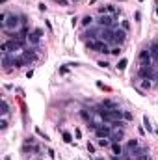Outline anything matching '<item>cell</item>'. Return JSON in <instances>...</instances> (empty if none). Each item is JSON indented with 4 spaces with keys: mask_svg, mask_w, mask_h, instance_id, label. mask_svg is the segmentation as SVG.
I'll return each instance as SVG.
<instances>
[{
    "mask_svg": "<svg viewBox=\"0 0 158 160\" xmlns=\"http://www.w3.org/2000/svg\"><path fill=\"white\" fill-rule=\"evenodd\" d=\"M103 106L108 108V110H115V108H119V104H117L115 101H110V99H106V101L103 102Z\"/></svg>",
    "mask_w": 158,
    "mask_h": 160,
    "instance_id": "9c48e42d",
    "label": "cell"
},
{
    "mask_svg": "<svg viewBox=\"0 0 158 160\" xmlns=\"http://www.w3.org/2000/svg\"><path fill=\"white\" fill-rule=\"evenodd\" d=\"M99 145H100V147H106V145H110L108 138H100V140H99Z\"/></svg>",
    "mask_w": 158,
    "mask_h": 160,
    "instance_id": "7402d4cb",
    "label": "cell"
},
{
    "mask_svg": "<svg viewBox=\"0 0 158 160\" xmlns=\"http://www.w3.org/2000/svg\"><path fill=\"white\" fill-rule=\"evenodd\" d=\"M121 52H123V51H121V47H119V45H117V47H114V48L110 51V54H114V56H119Z\"/></svg>",
    "mask_w": 158,
    "mask_h": 160,
    "instance_id": "44dd1931",
    "label": "cell"
},
{
    "mask_svg": "<svg viewBox=\"0 0 158 160\" xmlns=\"http://www.w3.org/2000/svg\"><path fill=\"white\" fill-rule=\"evenodd\" d=\"M0 2H2V4H4V2H8V0H0Z\"/></svg>",
    "mask_w": 158,
    "mask_h": 160,
    "instance_id": "836d02e7",
    "label": "cell"
},
{
    "mask_svg": "<svg viewBox=\"0 0 158 160\" xmlns=\"http://www.w3.org/2000/svg\"><path fill=\"white\" fill-rule=\"evenodd\" d=\"M88 151H89L91 154H93V153H95V145H91V143H88Z\"/></svg>",
    "mask_w": 158,
    "mask_h": 160,
    "instance_id": "4dcf8cb0",
    "label": "cell"
},
{
    "mask_svg": "<svg viewBox=\"0 0 158 160\" xmlns=\"http://www.w3.org/2000/svg\"><path fill=\"white\" fill-rule=\"evenodd\" d=\"M2 65H4V69H9V65H13V60L9 58L8 52H2Z\"/></svg>",
    "mask_w": 158,
    "mask_h": 160,
    "instance_id": "ba28073f",
    "label": "cell"
},
{
    "mask_svg": "<svg viewBox=\"0 0 158 160\" xmlns=\"http://www.w3.org/2000/svg\"><path fill=\"white\" fill-rule=\"evenodd\" d=\"M126 65H129V60H126V58H121L119 63H117V69H119V71H125Z\"/></svg>",
    "mask_w": 158,
    "mask_h": 160,
    "instance_id": "9a60e30c",
    "label": "cell"
},
{
    "mask_svg": "<svg viewBox=\"0 0 158 160\" xmlns=\"http://www.w3.org/2000/svg\"><path fill=\"white\" fill-rule=\"evenodd\" d=\"M99 24H100L103 28H112V26H114V17H112V15H108V13H106V15H100V17H99Z\"/></svg>",
    "mask_w": 158,
    "mask_h": 160,
    "instance_id": "5b68a950",
    "label": "cell"
},
{
    "mask_svg": "<svg viewBox=\"0 0 158 160\" xmlns=\"http://www.w3.org/2000/svg\"><path fill=\"white\" fill-rule=\"evenodd\" d=\"M28 43H30V45H37V43H39V36H37L35 32H32V34L28 36Z\"/></svg>",
    "mask_w": 158,
    "mask_h": 160,
    "instance_id": "8fae6325",
    "label": "cell"
},
{
    "mask_svg": "<svg viewBox=\"0 0 158 160\" xmlns=\"http://www.w3.org/2000/svg\"><path fill=\"white\" fill-rule=\"evenodd\" d=\"M60 6H69V0H58Z\"/></svg>",
    "mask_w": 158,
    "mask_h": 160,
    "instance_id": "f546056e",
    "label": "cell"
},
{
    "mask_svg": "<svg viewBox=\"0 0 158 160\" xmlns=\"http://www.w3.org/2000/svg\"><path fill=\"white\" fill-rule=\"evenodd\" d=\"M99 67H103V69H106V67H108V62H99Z\"/></svg>",
    "mask_w": 158,
    "mask_h": 160,
    "instance_id": "1f68e13d",
    "label": "cell"
},
{
    "mask_svg": "<svg viewBox=\"0 0 158 160\" xmlns=\"http://www.w3.org/2000/svg\"><path fill=\"white\" fill-rule=\"evenodd\" d=\"M91 22H93V17H91V15H86V17L82 19V24H84V26H89Z\"/></svg>",
    "mask_w": 158,
    "mask_h": 160,
    "instance_id": "ac0fdd59",
    "label": "cell"
},
{
    "mask_svg": "<svg viewBox=\"0 0 158 160\" xmlns=\"http://www.w3.org/2000/svg\"><path fill=\"white\" fill-rule=\"evenodd\" d=\"M22 58L26 60V63H32V62H35V60H37V52H35L34 48H28V51H24Z\"/></svg>",
    "mask_w": 158,
    "mask_h": 160,
    "instance_id": "8992f818",
    "label": "cell"
},
{
    "mask_svg": "<svg viewBox=\"0 0 158 160\" xmlns=\"http://www.w3.org/2000/svg\"><path fill=\"white\" fill-rule=\"evenodd\" d=\"M74 138H82V131H80V128H74Z\"/></svg>",
    "mask_w": 158,
    "mask_h": 160,
    "instance_id": "4316f807",
    "label": "cell"
},
{
    "mask_svg": "<svg viewBox=\"0 0 158 160\" xmlns=\"http://www.w3.org/2000/svg\"><path fill=\"white\" fill-rule=\"evenodd\" d=\"M123 119H125V121H132V114H130V112H125V110H123Z\"/></svg>",
    "mask_w": 158,
    "mask_h": 160,
    "instance_id": "603a6c76",
    "label": "cell"
},
{
    "mask_svg": "<svg viewBox=\"0 0 158 160\" xmlns=\"http://www.w3.org/2000/svg\"><path fill=\"white\" fill-rule=\"evenodd\" d=\"M129 26H130L129 21H123V22H121V28H123V30H129Z\"/></svg>",
    "mask_w": 158,
    "mask_h": 160,
    "instance_id": "f1b7e54d",
    "label": "cell"
},
{
    "mask_svg": "<svg viewBox=\"0 0 158 160\" xmlns=\"http://www.w3.org/2000/svg\"><path fill=\"white\" fill-rule=\"evenodd\" d=\"M97 160H104V158H97Z\"/></svg>",
    "mask_w": 158,
    "mask_h": 160,
    "instance_id": "e575fe53",
    "label": "cell"
},
{
    "mask_svg": "<svg viewBox=\"0 0 158 160\" xmlns=\"http://www.w3.org/2000/svg\"><path fill=\"white\" fill-rule=\"evenodd\" d=\"M114 142H119L121 138H123V131H115V132H112V136H110Z\"/></svg>",
    "mask_w": 158,
    "mask_h": 160,
    "instance_id": "2e32d148",
    "label": "cell"
},
{
    "mask_svg": "<svg viewBox=\"0 0 158 160\" xmlns=\"http://www.w3.org/2000/svg\"><path fill=\"white\" fill-rule=\"evenodd\" d=\"M138 76H140L141 80H152V78H154V74H152V69L151 67L140 65V69H138Z\"/></svg>",
    "mask_w": 158,
    "mask_h": 160,
    "instance_id": "3957f363",
    "label": "cell"
},
{
    "mask_svg": "<svg viewBox=\"0 0 158 160\" xmlns=\"http://www.w3.org/2000/svg\"><path fill=\"white\" fill-rule=\"evenodd\" d=\"M156 43H158V39H156Z\"/></svg>",
    "mask_w": 158,
    "mask_h": 160,
    "instance_id": "74e56055",
    "label": "cell"
},
{
    "mask_svg": "<svg viewBox=\"0 0 158 160\" xmlns=\"http://www.w3.org/2000/svg\"><path fill=\"white\" fill-rule=\"evenodd\" d=\"M99 45H100V41H97V39H95V41H88V43H86V47H88L89 51L99 52Z\"/></svg>",
    "mask_w": 158,
    "mask_h": 160,
    "instance_id": "30bf717a",
    "label": "cell"
},
{
    "mask_svg": "<svg viewBox=\"0 0 158 160\" xmlns=\"http://www.w3.org/2000/svg\"><path fill=\"white\" fill-rule=\"evenodd\" d=\"M112 153H114V154H121V153H123V149H121L119 142H114V143H112Z\"/></svg>",
    "mask_w": 158,
    "mask_h": 160,
    "instance_id": "5bb4252c",
    "label": "cell"
},
{
    "mask_svg": "<svg viewBox=\"0 0 158 160\" xmlns=\"http://www.w3.org/2000/svg\"><path fill=\"white\" fill-rule=\"evenodd\" d=\"M151 56H152V60H156V62H158V43H152L151 45Z\"/></svg>",
    "mask_w": 158,
    "mask_h": 160,
    "instance_id": "7c38bea8",
    "label": "cell"
},
{
    "mask_svg": "<svg viewBox=\"0 0 158 160\" xmlns=\"http://www.w3.org/2000/svg\"><path fill=\"white\" fill-rule=\"evenodd\" d=\"M4 160H11V158H9V156H6V158H4Z\"/></svg>",
    "mask_w": 158,
    "mask_h": 160,
    "instance_id": "d6a6232c",
    "label": "cell"
},
{
    "mask_svg": "<svg viewBox=\"0 0 158 160\" xmlns=\"http://www.w3.org/2000/svg\"><path fill=\"white\" fill-rule=\"evenodd\" d=\"M95 134H97V138H110L112 136V127L110 125H99V127L95 128Z\"/></svg>",
    "mask_w": 158,
    "mask_h": 160,
    "instance_id": "7a4b0ae2",
    "label": "cell"
},
{
    "mask_svg": "<svg viewBox=\"0 0 158 160\" xmlns=\"http://www.w3.org/2000/svg\"><path fill=\"white\" fill-rule=\"evenodd\" d=\"M134 160H149V154H140V156H134Z\"/></svg>",
    "mask_w": 158,
    "mask_h": 160,
    "instance_id": "484cf974",
    "label": "cell"
},
{
    "mask_svg": "<svg viewBox=\"0 0 158 160\" xmlns=\"http://www.w3.org/2000/svg\"><path fill=\"white\" fill-rule=\"evenodd\" d=\"M126 147H129V151H134V149H138V147H140V142H138V140H129Z\"/></svg>",
    "mask_w": 158,
    "mask_h": 160,
    "instance_id": "4fadbf2b",
    "label": "cell"
},
{
    "mask_svg": "<svg viewBox=\"0 0 158 160\" xmlns=\"http://www.w3.org/2000/svg\"><path fill=\"white\" fill-rule=\"evenodd\" d=\"M143 125H145L147 131H151V123H149V117H147V116H143Z\"/></svg>",
    "mask_w": 158,
    "mask_h": 160,
    "instance_id": "cb8c5ba5",
    "label": "cell"
},
{
    "mask_svg": "<svg viewBox=\"0 0 158 160\" xmlns=\"http://www.w3.org/2000/svg\"><path fill=\"white\" fill-rule=\"evenodd\" d=\"M0 128H2V131H6V128H8V121H6V117L0 121Z\"/></svg>",
    "mask_w": 158,
    "mask_h": 160,
    "instance_id": "d4e9b609",
    "label": "cell"
},
{
    "mask_svg": "<svg viewBox=\"0 0 158 160\" xmlns=\"http://www.w3.org/2000/svg\"><path fill=\"white\" fill-rule=\"evenodd\" d=\"M13 26H15V28L19 26V17H17V15H11V17H9L8 21H6V24H4L2 28H4V30H8V28H13Z\"/></svg>",
    "mask_w": 158,
    "mask_h": 160,
    "instance_id": "52a82bcc",
    "label": "cell"
},
{
    "mask_svg": "<svg viewBox=\"0 0 158 160\" xmlns=\"http://www.w3.org/2000/svg\"><path fill=\"white\" fill-rule=\"evenodd\" d=\"M24 47V41L22 39H8V41L2 43V47H0V51L2 52H15V51H21Z\"/></svg>",
    "mask_w": 158,
    "mask_h": 160,
    "instance_id": "6da1fadb",
    "label": "cell"
},
{
    "mask_svg": "<svg viewBox=\"0 0 158 160\" xmlns=\"http://www.w3.org/2000/svg\"><path fill=\"white\" fill-rule=\"evenodd\" d=\"M62 138H63V142H67V143L73 142V136H71L69 132H62Z\"/></svg>",
    "mask_w": 158,
    "mask_h": 160,
    "instance_id": "d6986e66",
    "label": "cell"
},
{
    "mask_svg": "<svg viewBox=\"0 0 158 160\" xmlns=\"http://www.w3.org/2000/svg\"><path fill=\"white\" fill-rule=\"evenodd\" d=\"M8 112H9V106H8L6 99H2V116L6 117V116H8Z\"/></svg>",
    "mask_w": 158,
    "mask_h": 160,
    "instance_id": "e0dca14e",
    "label": "cell"
},
{
    "mask_svg": "<svg viewBox=\"0 0 158 160\" xmlns=\"http://www.w3.org/2000/svg\"><path fill=\"white\" fill-rule=\"evenodd\" d=\"M140 88H141V89H149V88H151V82H149V80H141V82H140Z\"/></svg>",
    "mask_w": 158,
    "mask_h": 160,
    "instance_id": "ffe728a7",
    "label": "cell"
},
{
    "mask_svg": "<svg viewBox=\"0 0 158 160\" xmlns=\"http://www.w3.org/2000/svg\"><path fill=\"white\" fill-rule=\"evenodd\" d=\"M156 15H158V8H156Z\"/></svg>",
    "mask_w": 158,
    "mask_h": 160,
    "instance_id": "d590c367",
    "label": "cell"
},
{
    "mask_svg": "<svg viewBox=\"0 0 158 160\" xmlns=\"http://www.w3.org/2000/svg\"><path fill=\"white\" fill-rule=\"evenodd\" d=\"M117 11V8L114 6V4H110V6H108V13H115Z\"/></svg>",
    "mask_w": 158,
    "mask_h": 160,
    "instance_id": "83f0119b",
    "label": "cell"
},
{
    "mask_svg": "<svg viewBox=\"0 0 158 160\" xmlns=\"http://www.w3.org/2000/svg\"><path fill=\"white\" fill-rule=\"evenodd\" d=\"M156 80H158V74H156Z\"/></svg>",
    "mask_w": 158,
    "mask_h": 160,
    "instance_id": "8d00e7d4",
    "label": "cell"
},
{
    "mask_svg": "<svg viewBox=\"0 0 158 160\" xmlns=\"http://www.w3.org/2000/svg\"><path fill=\"white\" fill-rule=\"evenodd\" d=\"M112 41L117 43V45L125 43V41H126V30H123V28H115V30H114V39H112Z\"/></svg>",
    "mask_w": 158,
    "mask_h": 160,
    "instance_id": "277c9868",
    "label": "cell"
}]
</instances>
